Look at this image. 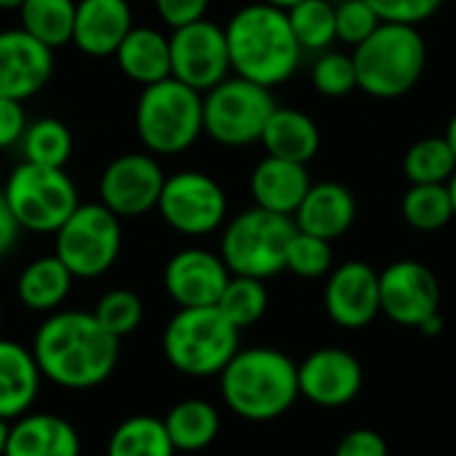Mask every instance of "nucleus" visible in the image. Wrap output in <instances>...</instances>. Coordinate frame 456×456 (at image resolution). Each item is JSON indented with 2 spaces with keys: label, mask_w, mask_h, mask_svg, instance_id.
Instances as JSON below:
<instances>
[{
  "label": "nucleus",
  "mask_w": 456,
  "mask_h": 456,
  "mask_svg": "<svg viewBox=\"0 0 456 456\" xmlns=\"http://www.w3.org/2000/svg\"><path fill=\"white\" fill-rule=\"evenodd\" d=\"M219 390L240 419L273 422L299 398V366L275 347H246L222 369Z\"/></svg>",
  "instance_id": "7ed1b4c3"
},
{
  "label": "nucleus",
  "mask_w": 456,
  "mask_h": 456,
  "mask_svg": "<svg viewBox=\"0 0 456 456\" xmlns=\"http://www.w3.org/2000/svg\"><path fill=\"white\" fill-rule=\"evenodd\" d=\"M53 75V48L21 27L0 29V96L27 102L37 96Z\"/></svg>",
  "instance_id": "2eb2a0df"
},
{
  "label": "nucleus",
  "mask_w": 456,
  "mask_h": 456,
  "mask_svg": "<svg viewBox=\"0 0 456 456\" xmlns=\"http://www.w3.org/2000/svg\"><path fill=\"white\" fill-rule=\"evenodd\" d=\"M401 214L409 227L436 232L454 219L449 184H411L401 200Z\"/></svg>",
  "instance_id": "2f4dec72"
},
{
  "label": "nucleus",
  "mask_w": 456,
  "mask_h": 456,
  "mask_svg": "<svg viewBox=\"0 0 456 456\" xmlns=\"http://www.w3.org/2000/svg\"><path fill=\"white\" fill-rule=\"evenodd\" d=\"M27 123H29V118L24 112V102L0 96V150L19 147Z\"/></svg>",
  "instance_id": "a19ab883"
},
{
  "label": "nucleus",
  "mask_w": 456,
  "mask_h": 456,
  "mask_svg": "<svg viewBox=\"0 0 456 456\" xmlns=\"http://www.w3.org/2000/svg\"><path fill=\"white\" fill-rule=\"evenodd\" d=\"M456 171V155L446 136H425L403 155V174L411 184H449Z\"/></svg>",
  "instance_id": "7c9ffc66"
},
{
  "label": "nucleus",
  "mask_w": 456,
  "mask_h": 456,
  "mask_svg": "<svg viewBox=\"0 0 456 456\" xmlns=\"http://www.w3.org/2000/svg\"><path fill=\"white\" fill-rule=\"evenodd\" d=\"M323 305L342 329H363L379 313V273L366 262H345L329 273Z\"/></svg>",
  "instance_id": "a211bd4d"
},
{
  "label": "nucleus",
  "mask_w": 456,
  "mask_h": 456,
  "mask_svg": "<svg viewBox=\"0 0 456 456\" xmlns=\"http://www.w3.org/2000/svg\"><path fill=\"white\" fill-rule=\"evenodd\" d=\"M134 128L155 158L182 155L203 134V94L176 77L144 86L134 107Z\"/></svg>",
  "instance_id": "39448f33"
},
{
  "label": "nucleus",
  "mask_w": 456,
  "mask_h": 456,
  "mask_svg": "<svg viewBox=\"0 0 456 456\" xmlns=\"http://www.w3.org/2000/svg\"><path fill=\"white\" fill-rule=\"evenodd\" d=\"M449 195H452V206H454V216H456V171H454V176L449 179Z\"/></svg>",
  "instance_id": "8fccbe9b"
},
{
  "label": "nucleus",
  "mask_w": 456,
  "mask_h": 456,
  "mask_svg": "<svg viewBox=\"0 0 456 456\" xmlns=\"http://www.w3.org/2000/svg\"><path fill=\"white\" fill-rule=\"evenodd\" d=\"M91 313L112 337L126 339L142 326L144 305H142L139 294H134L128 289H112V291L99 297V302Z\"/></svg>",
  "instance_id": "f704fd0d"
},
{
  "label": "nucleus",
  "mask_w": 456,
  "mask_h": 456,
  "mask_svg": "<svg viewBox=\"0 0 456 456\" xmlns=\"http://www.w3.org/2000/svg\"><path fill=\"white\" fill-rule=\"evenodd\" d=\"M363 369L342 347H321L299 363V395L323 409H339L358 398Z\"/></svg>",
  "instance_id": "dca6fc26"
},
{
  "label": "nucleus",
  "mask_w": 456,
  "mask_h": 456,
  "mask_svg": "<svg viewBox=\"0 0 456 456\" xmlns=\"http://www.w3.org/2000/svg\"><path fill=\"white\" fill-rule=\"evenodd\" d=\"M294 232L297 224L291 216L254 206L224 222L219 256L232 275L267 281L286 270V248Z\"/></svg>",
  "instance_id": "0eeeda50"
},
{
  "label": "nucleus",
  "mask_w": 456,
  "mask_h": 456,
  "mask_svg": "<svg viewBox=\"0 0 456 456\" xmlns=\"http://www.w3.org/2000/svg\"><path fill=\"white\" fill-rule=\"evenodd\" d=\"M75 11L77 0H24L19 8V27L56 51L72 43Z\"/></svg>",
  "instance_id": "cd10ccee"
},
{
  "label": "nucleus",
  "mask_w": 456,
  "mask_h": 456,
  "mask_svg": "<svg viewBox=\"0 0 456 456\" xmlns=\"http://www.w3.org/2000/svg\"><path fill=\"white\" fill-rule=\"evenodd\" d=\"M3 456H80V436L59 414H24L8 428Z\"/></svg>",
  "instance_id": "4be33fe9"
},
{
  "label": "nucleus",
  "mask_w": 456,
  "mask_h": 456,
  "mask_svg": "<svg viewBox=\"0 0 456 456\" xmlns=\"http://www.w3.org/2000/svg\"><path fill=\"white\" fill-rule=\"evenodd\" d=\"M72 147H75L72 131L59 118L29 120L19 142L21 160L45 168H64L72 158Z\"/></svg>",
  "instance_id": "c85d7f7f"
},
{
  "label": "nucleus",
  "mask_w": 456,
  "mask_h": 456,
  "mask_svg": "<svg viewBox=\"0 0 456 456\" xmlns=\"http://www.w3.org/2000/svg\"><path fill=\"white\" fill-rule=\"evenodd\" d=\"M419 331H422L425 337H438V334L444 331V318H441V313L433 315V318H428V321L419 326Z\"/></svg>",
  "instance_id": "c03bdc74"
},
{
  "label": "nucleus",
  "mask_w": 456,
  "mask_h": 456,
  "mask_svg": "<svg viewBox=\"0 0 456 456\" xmlns=\"http://www.w3.org/2000/svg\"><path fill=\"white\" fill-rule=\"evenodd\" d=\"M134 29L128 0H77L72 45L94 59L115 56L123 37Z\"/></svg>",
  "instance_id": "6ab92c4d"
},
{
  "label": "nucleus",
  "mask_w": 456,
  "mask_h": 456,
  "mask_svg": "<svg viewBox=\"0 0 456 456\" xmlns=\"http://www.w3.org/2000/svg\"><path fill=\"white\" fill-rule=\"evenodd\" d=\"M230 64L238 77L275 88L286 83L302 61V45L294 37L289 13L262 0L238 8L224 24Z\"/></svg>",
  "instance_id": "f03ea898"
},
{
  "label": "nucleus",
  "mask_w": 456,
  "mask_h": 456,
  "mask_svg": "<svg viewBox=\"0 0 456 456\" xmlns=\"http://www.w3.org/2000/svg\"><path fill=\"white\" fill-rule=\"evenodd\" d=\"M3 198L24 232L53 235L80 206L77 187L64 168H45L21 160L11 168Z\"/></svg>",
  "instance_id": "6e6552de"
},
{
  "label": "nucleus",
  "mask_w": 456,
  "mask_h": 456,
  "mask_svg": "<svg viewBox=\"0 0 456 456\" xmlns=\"http://www.w3.org/2000/svg\"><path fill=\"white\" fill-rule=\"evenodd\" d=\"M21 232L24 230L13 219V214H11V208H8V203L3 198V190H0V259L13 251V246L19 243V235Z\"/></svg>",
  "instance_id": "37998d69"
},
{
  "label": "nucleus",
  "mask_w": 456,
  "mask_h": 456,
  "mask_svg": "<svg viewBox=\"0 0 456 456\" xmlns=\"http://www.w3.org/2000/svg\"><path fill=\"white\" fill-rule=\"evenodd\" d=\"M176 449L168 438L163 419L136 414L123 419L107 444V456H174Z\"/></svg>",
  "instance_id": "c756f323"
},
{
  "label": "nucleus",
  "mask_w": 456,
  "mask_h": 456,
  "mask_svg": "<svg viewBox=\"0 0 456 456\" xmlns=\"http://www.w3.org/2000/svg\"><path fill=\"white\" fill-rule=\"evenodd\" d=\"M8 428H11V422L0 419V456H3V452H5V441H8Z\"/></svg>",
  "instance_id": "de8ad7c7"
},
{
  "label": "nucleus",
  "mask_w": 456,
  "mask_h": 456,
  "mask_svg": "<svg viewBox=\"0 0 456 456\" xmlns=\"http://www.w3.org/2000/svg\"><path fill=\"white\" fill-rule=\"evenodd\" d=\"M358 88L374 99L409 94L428 64V45L419 27L382 21L353 51Z\"/></svg>",
  "instance_id": "20e7f679"
},
{
  "label": "nucleus",
  "mask_w": 456,
  "mask_h": 456,
  "mask_svg": "<svg viewBox=\"0 0 456 456\" xmlns=\"http://www.w3.org/2000/svg\"><path fill=\"white\" fill-rule=\"evenodd\" d=\"M208 5L211 0H155V13L166 27L179 29V27L206 19Z\"/></svg>",
  "instance_id": "ea45409f"
},
{
  "label": "nucleus",
  "mask_w": 456,
  "mask_h": 456,
  "mask_svg": "<svg viewBox=\"0 0 456 456\" xmlns=\"http://www.w3.org/2000/svg\"><path fill=\"white\" fill-rule=\"evenodd\" d=\"M155 211L174 232L187 238H203L224 227L227 192L211 174L184 168L166 176Z\"/></svg>",
  "instance_id": "9b49d317"
},
{
  "label": "nucleus",
  "mask_w": 456,
  "mask_h": 456,
  "mask_svg": "<svg viewBox=\"0 0 456 456\" xmlns=\"http://www.w3.org/2000/svg\"><path fill=\"white\" fill-rule=\"evenodd\" d=\"M331 265H334L331 240H323V238L302 232V230L294 232V238L289 240V248H286V270L289 273L315 281V278L329 275Z\"/></svg>",
  "instance_id": "c9c22d12"
},
{
  "label": "nucleus",
  "mask_w": 456,
  "mask_h": 456,
  "mask_svg": "<svg viewBox=\"0 0 456 456\" xmlns=\"http://www.w3.org/2000/svg\"><path fill=\"white\" fill-rule=\"evenodd\" d=\"M446 142H449V147H452V152L456 155V112L449 118V126H446Z\"/></svg>",
  "instance_id": "a18cd8bd"
},
{
  "label": "nucleus",
  "mask_w": 456,
  "mask_h": 456,
  "mask_svg": "<svg viewBox=\"0 0 456 456\" xmlns=\"http://www.w3.org/2000/svg\"><path fill=\"white\" fill-rule=\"evenodd\" d=\"M262 3H267V5H275V8H283V11H289V8H294L297 3H302V0H262Z\"/></svg>",
  "instance_id": "49530a36"
},
{
  "label": "nucleus",
  "mask_w": 456,
  "mask_h": 456,
  "mask_svg": "<svg viewBox=\"0 0 456 456\" xmlns=\"http://www.w3.org/2000/svg\"><path fill=\"white\" fill-rule=\"evenodd\" d=\"M166 171L152 152H123L99 176V203L120 219H136L158 208Z\"/></svg>",
  "instance_id": "ddd939ff"
},
{
  "label": "nucleus",
  "mask_w": 456,
  "mask_h": 456,
  "mask_svg": "<svg viewBox=\"0 0 456 456\" xmlns=\"http://www.w3.org/2000/svg\"><path fill=\"white\" fill-rule=\"evenodd\" d=\"M171 77L182 80L184 86L206 94L222 80L230 77V51L224 27L216 21L200 19L187 27L171 29Z\"/></svg>",
  "instance_id": "f8f14e48"
},
{
  "label": "nucleus",
  "mask_w": 456,
  "mask_h": 456,
  "mask_svg": "<svg viewBox=\"0 0 456 456\" xmlns=\"http://www.w3.org/2000/svg\"><path fill=\"white\" fill-rule=\"evenodd\" d=\"M259 142L265 144L267 155L307 166L321 150V128L297 107H275Z\"/></svg>",
  "instance_id": "393cba45"
},
{
  "label": "nucleus",
  "mask_w": 456,
  "mask_h": 456,
  "mask_svg": "<svg viewBox=\"0 0 456 456\" xmlns=\"http://www.w3.org/2000/svg\"><path fill=\"white\" fill-rule=\"evenodd\" d=\"M230 275L219 254L190 246L166 262L163 286L179 307H211L219 302Z\"/></svg>",
  "instance_id": "f3484780"
},
{
  "label": "nucleus",
  "mask_w": 456,
  "mask_h": 456,
  "mask_svg": "<svg viewBox=\"0 0 456 456\" xmlns=\"http://www.w3.org/2000/svg\"><path fill=\"white\" fill-rule=\"evenodd\" d=\"M75 275L56 254H45L32 259L16 281L19 302L32 313H56L72 291Z\"/></svg>",
  "instance_id": "a878e982"
},
{
  "label": "nucleus",
  "mask_w": 456,
  "mask_h": 456,
  "mask_svg": "<svg viewBox=\"0 0 456 456\" xmlns=\"http://www.w3.org/2000/svg\"><path fill=\"white\" fill-rule=\"evenodd\" d=\"M379 302L393 323L419 329L441 313V283L428 265L401 259L379 273Z\"/></svg>",
  "instance_id": "4468645a"
},
{
  "label": "nucleus",
  "mask_w": 456,
  "mask_h": 456,
  "mask_svg": "<svg viewBox=\"0 0 456 456\" xmlns=\"http://www.w3.org/2000/svg\"><path fill=\"white\" fill-rule=\"evenodd\" d=\"M267 305H270V294L265 289V281L248 278V275H230V281L216 302L222 315L238 331L262 321V315L267 313Z\"/></svg>",
  "instance_id": "72a5a7b5"
},
{
  "label": "nucleus",
  "mask_w": 456,
  "mask_h": 456,
  "mask_svg": "<svg viewBox=\"0 0 456 456\" xmlns=\"http://www.w3.org/2000/svg\"><path fill=\"white\" fill-rule=\"evenodd\" d=\"M387 441L377 433V430H369V428H358V430H350L339 444H337V452L334 456H387Z\"/></svg>",
  "instance_id": "79ce46f5"
},
{
  "label": "nucleus",
  "mask_w": 456,
  "mask_h": 456,
  "mask_svg": "<svg viewBox=\"0 0 456 456\" xmlns=\"http://www.w3.org/2000/svg\"><path fill=\"white\" fill-rule=\"evenodd\" d=\"M379 24L382 19L366 0H342L337 5V40H345L353 48L363 43Z\"/></svg>",
  "instance_id": "4c0bfd02"
},
{
  "label": "nucleus",
  "mask_w": 456,
  "mask_h": 456,
  "mask_svg": "<svg viewBox=\"0 0 456 456\" xmlns=\"http://www.w3.org/2000/svg\"><path fill=\"white\" fill-rule=\"evenodd\" d=\"M374 13L382 19V21H390V24H409V27H419L425 24L428 19H433L444 0H366Z\"/></svg>",
  "instance_id": "58836bf2"
},
{
  "label": "nucleus",
  "mask_w": 456,
  "mask_h": 456,
  "mask_svg": "<svg viewBox=\"0 0 456 456\" xmlns=\"http://www.w3.org/2000/svg\"><path fill=\"white\" fill-rule=\"evenodd\" d=\"M115 64L131 83L142 88L171 77L168 35L147 24H134L115 51Z\"/></svg>",
  "instance_id": "b1692460"
},
{
  "label": "nucleus",
  "mask_w": 456,
  "mask_h": 456,
  "mask_svg": "<svg viewBox=\"0 0 456 456\" xmlns=\"http://www.w3.org/2000/svg\"><path fill=\"white\" fill-rule=\"evenodd\" d=\"M302 51H329L337 40V5L329 0H302L286 11Z\"/></svg>",
  "instance_id": "473e14b6"
},
{
  "label": "nucleus",
  "mask_w": 456,
  "mask_h": 456,
  "mask_svg": "<svg viewBox=\"0 0 456 456\" xmlns=\"http://www.w3.org/2000/svg\"><path fill=\"white\" fill-rule=\"evenodd\" d=\"M310 77H313L315 91L329 96V99L347 96L350 91L358 88L353 56H347L342 51H321V56L313 64Z\"/></svg>",
  "instance_id": "e433bc0d"
},
{
  "label": "nucleus",
  "mask_w": 456,
  "mask_h": 456,
  "mask_svg": "<svg viewBox=\"0 0 456 456\" xmlns=\"http://www.w3.org/2000/svg\"><path fill=\"white\" fill-rule=\"evenodd\" d=\"M24 0H0V11H19Z\"/></svg>",
  "instance_id": "09e8293b"
},
{
  "label": "nucleus",
  "mask_w": 456,
  "mask_h": 456,
  "mask_svg": "<svg viewBox=\"0 0 456 456\" xmlns=\"http://www.w3.org/2000/svg\"><path fill=\"white\" fill-rule=\"evenodd\" d=\"M32 355L43 379L64 390H91L112 377L120 339L112 337L94 313L56 310L37 326Z\"/></svg>",
  "instance_id": "f257e3e1"
},
{
  "label": "nucleus",
  "mask_w": 456,
  "mask_h": 456,
  "mask_svg": "<svg viewBox=\"0 0 456 456\" xmlns=\"http://www.w3.org/2000/svg\"><path fill=\"white\" fill-rule=\"evenodd\" d=\"M355 216L358 203L350 187L339 182H318L307 190L291 219L302 232L318 235L323 240H337L355 224Z\"/></svg>",
  "instance_id": "aec40b11"
},
{
  "label": "nucleus",
  "mask_w": 456,
  "mask_h": 456,
  "mask_svg": "<svg viewBox=\"0 0 456 456\" xmlns=\"http://www.w3.org/2000/svg\"><path fill=\"white\" fill-rule=\"evenodd\" d=\"M40 366L32 347L0 339V419L13 422L29 414L40 390Z\"/></svg>",
  "instance_id": "5701e85b"
},
{
  "label": "nucleus",
  "mask_w": 456,
  "mask_h": 456,
  "mask_svg": "<svg viewBox=\"0 0 456 456\" xmlns=\"http://www.w3.org/2000/svg\"><path fill=\"white\" fill-rule=\"evenodd\" d=\"M248 187H251L254 206L273 214L294 216L307 190L313 187V179L305 163L267 155L254 166Z\"/></svg>",
  "instance_id": "412c9836"
},
{
  "label": "nucleus",
  "mask_w": 456,
  "mask_h": 456,
  "mask_svg": "<svg viewBox=\"0 0 456 456\" xmlns=\"http://www.w3.org/2000/svg\"><path fill=\"white\" fill-rule=\"evenodd\" d=\"M240 350V331L211 307H179L163 329L166 361L187 377H219Z\"/></svg>",
  "instance_id": "423d86ee"
},
{
  "label": "nucleus",
  "mask_w": 456,
  "mask_h": 456,
  "mask_svg": "<svg viewBox=\"0 0 456 456\" xmlns=\"http://www.w3.org/2000/svg\"><path fill=\"white\" fill-rule=\"evenodd\" d=\"M123 248L120 216L104 203H80L53 232V254L80 281L102 278L112 270Z\"/></svg>",
  "instance_id": "1a4fd4ad"
},
{
  "label": "nucleus",
  "mask_w": 456,
  "mask_h": 456,
  "mask_svg": "<svg viewBox=\"0 0 456 456\" xmlns=\"http://www.w3.org/2000/svg\"><path fill=\"white\" fill-rule=\"evenodd\" d=\"M275 107L270 88L232 75L203 94V134L222 147L254 144Z\"/></svg>",
  "instance_id": "9d476101"
},
{
  "label": "nucleus",
  "mask_w": 456,
  "mask_h": 456,
  "mask_svg": "<svg viewBox=\"0 0 456 456\" xmlns=\"http://www.w3.org/2000/svg\"><path fill=\"white\" fill-rule=\"evenodd\" d=\"M163 425L176 452H203L219 436V411L208 401H182L166 417Z\"/></svg>",
  "instance_id": "bb28decb"
}]
</instances>
